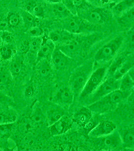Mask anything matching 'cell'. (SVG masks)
<instances>
[{"instance_id":"cell-39","label":"cell","mask_w":134,"mask_h":151,"mask_svg":"<svg viewBox=\"0 0 134 151\" xmlns=\"http://www.w3.org/2000/svg\"><path fill=\"white\" fill-rule=\"evenodd\" d=\"M97 120H96V119H93V118H92L83 127H82L85 133H86L88 134H89V132L96 127V125L99 122H97Z\"/></svg>"},{"instance_id":"cell-41","label":"cell","mask_w":134,"mask_h":151,"mask_svg":"<svg viewBox=\"0 0 134 151\" xmlns=\"http://www.w3.org/2000/svg\"><path fill=\"white\" fill-rule=\"evenodd\" d=\"M73 1L76 9H82L87 5L86 0H73Z\"/></svg>"},{"instance_id":"cell-20","label":"cell","mask_w":134,"mask_h":151,"mask_svg":"<svg viewBox=\"0 0 134 151\" xmlns=\"http://www.w3.org/2000/svg\"><path fill=\"white\" fill-rule=\"evenodd\" d=\"M52 10L55 17L59 18L66 19L72 15L61 2L53 4Z\"/></svg>"},{"instance_id":"cell-27","label":"cell","mask_w":134,"mask_h":151,"mask_svg":"<svg viewBox=\"0 0 134 151\" xmlns=\"http://www.w3.org/2000/svg\"><path fill=\"white\" fill-rule=\"evenodd\" d=\"M69 33H70L65 30L64 31L55 30L50 32L48 38L54 43H58L64 41V40H67Z\"/></svg>"},{"instance_id":"cell-29","label":"cell","mask_w":134,"mask_h":151,"mask_svg":"<svg viewBox=\"0 0 134 151\" xmlns=\"http://www.w3.org/2000/svg\"><path fill=\"white\" fill-rule=\"evenodd\" d=\"M12 77L9 70L0 69V89H5L10 84Z\"/></svg>"},{"instance_id":"cell-11","label":"cell","mask_w":134,"mask_h":151,"mask_svg":"<svg viewBox=\"0 0 134 151\" xmlns=\"http://www.w3.org/2000/svg\"><path fill=\"white\" fill-rule=\"evenodd\" d=\"M71 58L58 47H55L51 56V64L55 69L60 70L65 68L70 63Z\"/></svg>"},{"instance_id":"cell-30","label":"cell","mask_w":134,"mask_h":151,"mask_svg":"<svg viewBox=\"0 0 134 151\" xmlns=\"http://www.w3.org/2000/svg\"><path fill=\"white\" fill-rule=\"evenodd\" d=\"M43 40V36L40 37H31L29 42V50L31 53H35L37 55L41 43Z\"/></svg>"},{"instance_id":"cell-34","label":"cell","mask_w":134,"mask_h":151,"mask_svg":"<svg viewBox=\"0 0 134 151\" xmlns=\"http://www.w3.org/2000/svg\"><path fill=\"white\" fill-rule=\"evenodd\" d=\"M44 115L41 108L36 107L33 112L32 119L35 124H40L43 122Z\"/></svg>"},{"instance_id":"cell-13","label":"cell","mask_w":134,"mask_h":151,"mask_svg":"<svg viewBox=\"0 0 134 151\" xmlns=\"http://www.w3.org/2000/svg\"><path fill=\"white\" fill-rule=\"evenodd\" d=\"M74 96L75 95L70 87H65L58 90L55 100L59 104L68 106L73 103Z\"/></svg>"},{"instance_id":"cell-40","label":"cell","mask_w":134,"mask_h":151,"mask_svg":"<svg viewBox=\"0 0 134 151\" xmlns=\"http://www.w3.org/2000/svg\"><path fill=\"white\" fill-rule=\"evenodd\" d=\"M127 40L130 47L134 48V25L127 32Z\"/></svg>"},{"instance_id":"cell-47","label":"cell","mask_w":134,"mask_h":151,"mask_svg":"<svg viewBox=\"0 0 134 151\" xmlns=\"http://www.w3.org/2000/svg\"><path fill=\"white\" fill-rule=\"evenodd\" d=\"M2 151V149H1V148H0V151Z\"/></svg>"},{"instance_id":"cell-25","label":"cell","mask_w":134,"mask_h":151,"mask_svg":"<svg viewBox=\"0 0 134 151\" xmlns=\"http://www.w3.org/2000/svg\"><path fill=\"white\" fill-rule=\"evenodd\" d=\"M23 68V62L21 58H19L11 59L9 70L13 77L19 75Z\"/></svg>"},{"instance_id":"cell-35","label":"cell","mask_w":134,"mask_h":151,"mask_svg":"<svg viewBox=\"0 0 134 151\" xmlns=\"http://www.w3.org/2000/svg\"><path fill=\"white\" fill-rule=\"evenodd\" d=\"M27 32L28 35L31 37H43L44 34L43 29L37 26L28 28Z\"/></svg>"},{"instance_id":"cell-23","label":"cell","mask_w":134,"mask_h":151,"mask_svg":"<svg viewBox=\"0 0 134 151\" xmlns=\"http://www.w3.org/2000/svg\"><path fill=\"white\" fill-rule=\"evenodd\" d=\"M21 19L23 21L24 24L28 28L37 26L38 18L36 17L35 16L28 12L27 11L24 10L21 11Z\"/></svg>"},{"instance_id":"cell-1","label":"cell","mask_w":134,"mask_h":151,"mask_svg":"<svg viewBox=\"0 0 134 151\" xmlns=\"http://www.w3.org/2000/svg\"><path fill=\"white\" fill-rule=\"evenodd\" d=\"M93 65L84 64L78 67L71 76L69 87L75 95H79L84 88L92 72Z\"/></svg>"},{"instance_id":"cell-17","label":"cell","mask_w":134,"mask_h":151,"mask_svg":"<svg viewBox=\"0 0 134 151\" xmlns=\"http://www.w3.org/2000/svg\"><path fill=\"white\" fill-rule=\"evenodd\" d=\"M122 146L125 149H134V128L124 131L120 135Z\"/></svg>"},{"instance_id":"cell-5","label":"cell","mask_w":134,"mask_h":151,"mask_svg":"<svg viewBox=\"0 0 134 151\" xmlns=\"http://www.w3.org/2000/svg\"><path fill=\"white\" fill-rule=\"evenodd\" d=\"M94 139L96 146L102 150L114 151L122 146L120 134L115 131L107 136Z\"/></svg>"},{"instance_id":"cell-43","label":"cell","mask_w":134,"mask_h":151,"mask_svg":"<svg viewBox=\"0 0 134 151\" xmlns=\"http://www.w3.org/2000/svg\"><path fill=\"white\" fill-rule=\"evenodd\" d=\"M127 73L130 76V77L133 79V80L134 81V64L130 69Z\"/></svg>"},{"instance_id":"cell-45","label":"cell","mask_w":134,"mask_h":151,"mask_svg":"<svg viewBox=\"0 0 134 151\" xmlns=\"http://www.w3.org/2000/svg\"><path fill=\"white\" fill-rule=\"evenodd\" d=\"M112 1H115V2H119V1H120V0H112Z\"/></svg>"},{"instance_id":"cell-21","label":"cell","mask_w":134,"mask_h":151,"mask_svg":"<svg viewBox=\"0 0 134 151\" xmlns=\"http://www.w3.org/2000/svg\"><path fill=\"white\" fill-rule=\"evenodd\" d=\"M15 50L11 45L3 43L0 44V58L3 61L12 59L15 55Z\"/></svg>"},{"instance_id":"cell-16","label":"cell","mask_w":134,"mask_h":151,"mask_svg":"<svg viewBox=\"0 0 134 151\" xmlns=\"http://www.w3.org/2000/svg\"><path fill=\"white\" fill-rule=\"evenodd\" d=\"M134 6V0H120L113 7L114 14L119 17Z\"/></svg>"},{"instance_id":"cell-18","label":"cell","mask_w":134,"mask_h":151,"mask_svg":"<svg viewBox=\"0 0 134 151\" xmlns=\"http://www.w3.org/2000/svg\"><path fill=\"white\" fill-rule=\"evenodd\" d=\"M37 72L41 78H47L52 72V65L48 59H43L37 62Z\"/></svg>"},{"instance_id":"cell-38","label":"cell","mask_w":134,"mask_h":151,"mask_svg":"<svg viewBox=\"0 0 134 151\" xmlns=\"http://www.w3.org/2000/svg\"><path fill=\"white\" fill-rule=\"evenodd\" d=\"M61 3L67 8L73 15L77 14V9L74 6L73 0H61Z\"/></svg>"},{"instance_id":"cell-3","label":"cell","mask_w":134,"mask_h":151,"mask_svg":"<svg viewBox=\"0 0 134 151\" xmlns=\"http://www.w3.org/2000/svg\"><path fill=\"white\" fill-rule=\"evenodd\" d=\"M107 68L105 66L100 67L93 71L90 76L84 88L79 95L80 98H83L91 96L102 84L107 76Z\"/></svg>"},{"instance_id":"cell-24","label":"cell","mask_w":134,"mask_h":151,"mask_svg":"<svg viewBox=\"0 0 134 151\" xmlns=\"http://www.w3.org/2000/svg\"><path fill=\"white\" fill-rule=\"evenodd\" d=\"M25 10L35 16L36 17H43L45 15V9L40 5L33 2H30L26 5Z\"/></svg>"},{"instance_id":"cell-48","label":"cell","mask_w":134,"mask_h":151,"mask_svg":"<svg viewBox=\"0 0 134 151\" xmlns=\"http://www.w3.org/2000/svg\"><path fill=\"white\" fill-rule=\"evenodd\" d=\"M133 113H134V111H133Z\"/></svg>"},{"instance_id":"cell-2","label":"cell","mask_w":134,"mask_h":151,"mask_svg":"<svg viewBox=\"0 0 134 151\" xmlns=\"http://www.w3.org/2000/svg\"><path fill=\"white\" fill-rule=\"evenodd\" d=\"M124 40V37L119 35L107 42L95 54L94 58L95 62L103 63L112 60L122 47Z\"/></svg>"},{"instance_id":"cell-42","label":"cell","mask_w":134,"mask_h":151,"mask_svg":"<svg viewBox=\"0 0 134 151\" xmlns=\"http://www.w3.org/2000/svg\"><path fill=\"white\" fill-rule=\"evenodd\" d=\"M33 93H34V89L32 86H28L26 88L25 91V94L26 96L30 97L32 96Z\"/></svg>"},{"instance_id":"cell-8","label":"cell","mask_w":134,"mask_h":151,"mask_svg":"<svg viewBox=\"0 0 134 151\" xmlns=\"http://www.w3.org/2000/svg\"><path fill=\"white\" fill-rule=\"evenodd\" d=\"M116 127V125L112 121L102 120L99 122L96 127L88 134V136L93 138L107 136L115 131Z\"/></svg>"},{"instance_id":"cell-28","label":"cell","mask_w":134,"mask_h":151,"mask_svg":"<svg viewBox=\"0 0 134 151\" xmlns=\"http://www.w3.org/2000/svg\"><path fill=\"white\" fill-rule=\"evenodd\" d=\"M134 64V63L132 62H130L129 60H125L120 67H119V69H117L112 77L116 80H120L123 76L128 72L130 69Z\"/></svg>"},{"instance_id":"cell-14","label":"cell","mask_w":134,"mask_h":151,"mask_svg":"<svg viewBox=\"0 0 134 151\" xmlns=\"http://www.w3.org/2000/svg\"><path fill=\"white\" fill-rule=\"evenodd\" d=\"M92 119V113L89 108L82 107L79 109L73 117V122L80 127H83Z\"/></svg>"},{"instance_id":"cell-19","label":"cell","mask_w":134,"mask_h":151,"mask_svg":"<svg viewBox=\"0 0 134 151\" xmlns=\"http://www.w3.org/2000/svg\"><path fill=\"white\" fill-rule=\"evenodd\" d=\"M65 115L64 111L60 107H55L48 110L47 119L48 126L57 122Z\"/></svg>"},{"instance_id":"cell-9","label":"cell","mask_w":134,"mask_h":151,"mask_svg":"<svg viewBox=\"0 0 134 151\" xmlns=\"http://www.w3.org/2000/svg\"><path fill=\"white\" fill-rule=\"evenodd\" d=\"M66 19L63 24L64 29L71 34H79L84 30V24L79 18L69 17Z\"/></svg>"},{"instance_id":"cell-44","label":"cell","mask_w":134,"mask_h":151,"mask_svg":"<svg viewBox=\"0 0 134 151\" xmlns=\"http://www.w3.org/2000/svg\"><path fill=\"white\" fill-rule=\"evenodd\" d=\"M47 2L53 4L58 3L60 2H61V0H45Z\"/></svg>"},{"instance_id":"cell-37","label":"cell","mask_w":134,"mask_h":151,"mask_svg":"<svg viewBox=\"0 0 134 151\" xmlns=\"http://www.w3.org/2000/svg\"><path fill=\"white\" fill-rule=\"evenodd\" d=\"M0 37L3 43L7 45H11L14 40V36L12 33L5 30H2L0 32Z\"/></svg>"},{"instance_id":"cell-33","label":"cell","mask_w":134,"mask_h":151,"mask_svg":"<svg viewBox=\"0 0 134 151\" xmlns=\"http://www.w3.org/2000/svg\"><path fill=\"white\" fill-rule=\"evenodd\" d=\"M15 115L7 112L0 111V124L12 123L15 122Z\"/></svg>"},{"instance_id":"cell-46","label":"cell","mask_w":134,"mask_h":151,"mask_svg":"<svg viewBox=\"0 0 134 151\" xmlns=\"http://www.w3.org/2000/svg\"><path fill=\"white\" fill-rule=\"evenodd\" d=\"M87 1H88L89 2H93V1H94L95 0H87Z\"/></svg>"},{"instance_id":"cell-7","label":"cell","mask_w":134,"mask_h":151,"mask_svg":"<svg viewBox=\"0 0 134 151\" xmlns=\"http://www.w3.org/2000/svg\"><path fill=\"white\" fill-rule=\"evenodd\" d=\"M72 124V119L64 115L61 119L48 127L50 134L55 137L65 134L70 129Z\"/></svg>"},{"instance_id":"cell-4","label":"cell","mask_w":134,"mask_h":151,"mask_svg":"<svg viewBox=\"0 0 134 151\" xmlns=\"http://www.w3.org/2000/svg\"><path fill=\"white\" fill-rule=\"evenodd\" d=\"M130 94L131 92H125L120 89L116 90L103 97L97 101L92 103L89 108L90 109H93V110L107 109L120 103L125 98L128 97Z\"/></svg>"},{"instance_id":"cell-15","label":"cell","mask_w":134,"mask_h":151,"mask_svg":"<svg viewBox=\"0 0 134 151\" xmlns=\"http://www.w3.org/2000/svg\"><path fill=\"white\" fill-rule=\"evenodd\" d=\"M58 47L66 55L70 58L75 57L80 49V46L79 43L74 40L67 41L58 46Z\"/></svg>"},{"instance_id":"cell-6","label":"cell","mask_w":134,"mask_h":151,"mask_svg":"<svg viewBox=\"0 0 134 151\" xmlns=\"http://www.w3.org/2000/svg\"><path fill=\"white\" fill-rule=\"evenodd\" d=\"M119 85L120 80H116L114 78L107 77L94 93L90 96L91 97L90 98L91 103H94L103 97L112 93V92L119 89Z\"/></svg>"},{"instance_id":"cell-22","label":"cell","mask_w":134,"mask_h":151,"mask_svg":"<svg viewBox=\"0 0 134 151\" xmlns=\"http://www.w3.org/2000/svg\"><path fill=\"white\" fill-rule=\"evenodd\" d=\"M119 23L123 26L134 25V6L118 17Z\"/></svg>"},{"instance_id":"cell-10","label":"cell","mask_w":134,"mask_h":151,"mask_svg":"<svg viewBox=\"0 0 134 151\" xmlns=\"http://www.w3.org/2000/svg\"><path fill=\"white\" fill-rule=\"evenodd\" d=\"M83 17L87 22L93 24H102L107 18L106 11L101 8L92 9L86 12Z\"/></svg>"},{"instance_id":"cell-36","label":"cell","mask_w":134,"mask_h":151,"mask_svg":"<svg viewBox=\"0 0 134 151\" xmlns=\"http://www.w3.org/2000/svg\"><path fill=\"white\" fill-rule=\"evenodd\" d=\"M14 122L0 124V137H5L9 134L12 131Z\"/></svg>"},{"instance_id":"cell-12","label":"cell","mask_w":134,"mask_h":151,"mask_svg":"<svg viewBox=\"0 0 134 151\" xmlns=\"http://www.w3.org/2000/svg\"><path fill=\"white\" fill-rule=\"evenodd\" d=\"M55 43L48 38L43 37L41 46L37 53V62L43 59H48L52 56L55 48Z\"/></svg>"},{"instance_id":"cell-32","label":"cell","mask_w":134,"mask_h":151,"mask_svg":"<svg viewBox=\"0 0 134 151\" xmlns=\"http://www.w3.org/2000/svg\"><path fill=\"white\" fill-rule=\"evenodd\" d=\"M21 17L18 13L12 12L8 14L7 17V23L9 26L12 27L17 26L21 22Z\"/></svg>"},{"instance_id":"cell-26","label":"cell","mask_w":134,"mask_h":151,"mask_svg":"<svg viewBox=\"0 0 134 151\" xmlns=\"http://www.w3.org/2000/svg\"><path fill=\"white\" fill-rule=\"evenodd\" d=\"M134 86V81L128 73L123 76L120 80L119 89L125 92H131Z\"/></svg>"},{"instance_id":"cell-31","label":"cell","mask_w":134,"mask_h":151,"mask_svg":"<svg viewBox=\"0 0 134 151\" xmlns=\"http://www.w3.org/2000/svg\"><path fill=\"white\" fill-rule=\"evenodd\" d=\"M125 60V59L122 57H120L119 58H115L107 70V75H108V77H112L114 74H115V73L117 72V69H119V67H120V65Z\"/></svg>"}]
</instances>
